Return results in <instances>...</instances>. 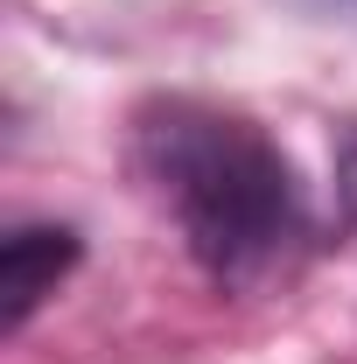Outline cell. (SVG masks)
<instances>
[{"label": "cell", "instance_id": "cell-1", "mask_svg": "<svg viewBox=\"0 0 357 364\" xmlns=\"http://www.w3.org/2000/svg\"><path fill=\"white\" fill-rule=\"evenodd\" d=\"M140 189L169 210L189 259L218 287H260L309 238V196L287 147L211 98H147L127 134Z\"/></svg>", "mask_w": 357, "mask_h": 364}, {"label": "cell", "instance_id": "cell-2", "mask_svg": "<svg viewBox=\"0 0 357 364\" xmlns=\"http://www.w3.org/2000/svg\"><path fill=\"white\" fill-rule=\"evenodd\" d=\"M78 267V231L21 225L0 238V336H21V322L56 294V280Z\"/></svg>", "mask_w": 357, "mask_h": 364}, {"label": "cell", "instance_id": "cell-3", "mask_svg": "<svg viewBox=\"0 0 357 364\" xmlns=\"http://www.w3.org/2000/svg\"><path fill=\"white\" fill-rule=\"evenodd\" d=\"M336 196H343V210L357 218V134L343 140V154H336Z\"/></svg>", "mask_w": 357, "mask_h": 364}]
</instances>
